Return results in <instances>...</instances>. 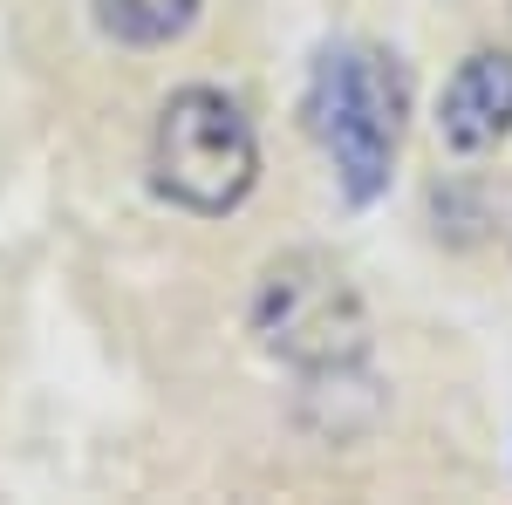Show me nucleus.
<instances>
[{
	"label": "nucleus",
	"mask_w": 512,
	"mask_h": 505,
	"mask_svg": "<svg viewBox=\"0 0 512 505\" xmlns=\"http://www.w3.org/2000/svg\"><path fill=\"white\" fill-rule=\"evenodd\" d=\"M308 130L315 144L335 157V178L355 205L390 185L396 144H403V110H410V89L396 55L369 48V41H335L321 48L315 69H308Z\"/></svg>",
	"instance_id": "nucleus-1"
},
{
	"label": "nucleus",
	"mask_w": 512,
	"mask_h": 505,
	"mask_svg": "<svg viewBox=\"0 0 512 505\" xmlns=\"http://www.w3.org/2000/svg\"><path fill=\"white\" fill-rule=\"evenodd\" d=\"M89 7H96V28L123 48H164L198 14V0H89Z\"/></svg>",
	"instance_id": "nucleus-5"
},
{
	"label": "nucleus",
	"mask_w": 512,
	"mask_h": 505,
	"mask_svg": "<svg viewBox=\"0 0 512 505\" xmlns=\"http://www.w3.org/2000/svg\"><path fill=\"white\" fill-rule=\"evenodd\" d=\"M260 144L226 89H178L151 130V178L185 212H233L253 192Z\"/></svg>",
	"instance_id": "nucleus-2"
},
{
	"label": "nucleus",
	"mask_w": 512,
	"mask_h": 505,
	"mask_svg": "<svg viewBox=\"0 0 512 505\" xmlns=\"http://www.w3.org/2000/svg\"><path fill=\"white\" fill-rule=\"evenodd\" d=\"M506 130H512V55L485 48V55H472L458 76L444 82V96H437V137L451 151L472 157V151H492Z\"/></svg>",
	"instance_id": "nucleus-4"
},
{
	"label": "nucleus",
	"mask_w": 512,
	"mask_h": 505,
	"mask_svg": "<svg viewBox=\"0 0 512 505\" xmlns=\"http://www.w3.org/2000/svg\"><path fill=\"white\" fill-rule=\"evenodd\" d=\"M253 335L260 349L294 369H349L369 349V314L355 301L349 273L328 253H287L260 273L253 294Z\"/></svg>",
	"instance_id": "nucleus-3"
}]
</instances>
